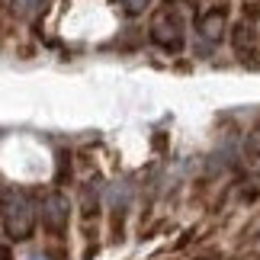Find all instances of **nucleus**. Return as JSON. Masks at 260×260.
<instances>
[{"label": "nucleus", "mask_w": 260, "mask_h": 260, "mask_svg": "<svg viewBox=\"0 0 260 260\" xmlns=\"http://www.w3.org/2000/svg\"><path fill=\"white\" fill-rule=\"evenodd\" d=\"M0 212H4V228H7L10 238L23 241V238L32 235V228H36V209H32V203H29L23 193H10V196H4V206H0Z\"/></svg>", "instance_id": "1"}, {"label": "nucleus", "mask_w": 260, "mask_h": 260, "mask_svg": "<svg viewBox=\"0 0 260 260\" xmlns=\"http://www.w3.org/2000/svg\"><path fill=\"white\" fill-rule=\"evenodd\" d=\"M151 39L164 48H174V52L180 48V42H183V23H180V16L174 10H161L151 19Z\"/></svg>", "instance_id": "2"}, {"label": "nucleus", "mask_w": 260, "mask_h": 260, "mask_svg": "<svg viewBox=\"0 0 260 260\" xmlns=\"http://www.w3.org/2000/svg\"><path fill=\"white\" fill-rule=\"evenodd\" d=\"M196 26H199V32H203L206 39H218V32L225 29V16H222V10H212V13H206Z\"/></svg>", "instance_id": "3"}]
</instances>
